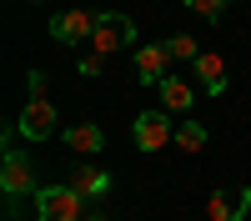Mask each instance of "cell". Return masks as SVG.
Listing matches in <instances>:
<instances>
[{
	"label": "cell",
	"mask_w": 251,
	"mask_h": 221,
	"mask_svg": "<svg viewBox=\"0 0 251 221\" xmlns=\"http://www.w3.org/2000/svg\"><path fill=\"white\" fill-rule=\"evenodd\" d=\"M35 216L40 221H86L91 206L75 186H40L35 191Z\"/></svg>",
	"instance_id": "cell-1"
},
{
	"label": "cell",
	"mask_w": 251,
	"mask_h": 221,
	"mask_svg": "<svg viewBox=\"0 0 251 221\" xmlns=\"http://www.w3.org/2000/svg\"><path fill=\"white\" fill-rule=\"evenodd\" d=\"M0 191H5V201H20V196L40 191L35 186V171H30V156L15 151L10 136H5V161H0Z\"/></svg>",
	"instance_id": "cell-2"
},
{
	"label": "cell",
	"mask_w": 251,
	"mask_h": 221,
	"mask_svg": "<svg viewBox=\"0 0 251 221\" xmlns=\"http://www.w3.org/2000/svg\"><path fill=\"white\" fill-rule=\"evenodd\" d=\"M126 46H136V20L131 15H116V10H100V25L91 35V50L96 55H116Z\"/></svg>",
	"instance_id": "cell-3"
},
{
	"label": "cell",
	"mask_w": 251,
	"mask_h": 221,
	"mask_svg": "<svg viewBox=\"0 0 251 221\" xmlns=\"http://www.w3.org/2000/svg\"><path fill=\"white\" fill-rule=\"evenodd\" d=\"M60 131V116H55V106L46 96L40 100H25V111H20V121H15V136H25V141H46V136H55Z\"/></svg>",
	"instance_id": "cell-4"
},
{
	"label": "cell",
	"mask_w": 251,
	"mask_h": 221,
	"mask_svg": "<svg viewBox=\"0 0 251 221\" xmlns=\"http://www.w3.org/2000/svg\"><path fill=\"white\" fill-rule=\"evenodd\" d=\"M136 151H161V146H176V131H171V121H166V111H141L136 116Z\"/></svg>",
	"instance_id": "cell-5"
},
{
	"label": "cell",
	"mask_w": 251,
	"mask_h": 221,
	"mask_svg": "<svg viewBox=\"0 0 251 221\" xmlns=\"http://www.w3.org/2000/svg\"><path fill=\"white\" fill-rule=\"evenodd\" d=\"M96 25H100V10H60V15H50V40L75 46V40L96 35Z\"/></svg>",
	"instance_id": "cell-6"
},
{
	"label": "cell",
	"mask_w": 251,
	"mask_h": 221,
	"mask_svg": "<svg viewBox=\"0 0 251 221\" xmlns=\"http://www.w3.org/2000/svg\"><path fill=\"white\" fill-rule=\"evenodd\" d=\"M251 211V186H241L236 196L231 191H211L206 196V221H241Z\"/></svg>",
	"instance_id": "cell-7"
},
{
	"label": "cell",
	"mask_w": 251,
	"mask_h": 221,
	"mask_svg": "<svg viewBox=\"0 0 251 221\" xmlns=\"http://www.w3.org/2000/svg\"><path fill=\"white\" fill-rule=\"evenodd\" d=\"M171 75V50L166 46H141L136 50V80L141 86H161Z\"/></svg>",
	"instance_id": "cell-8"
},
{
	"label": "cell",
	"mask_w": 251,
	"mask_h": 221,
	"mask_svg": "<svg viewBox=\"0 0 251 221\" xmlns=\"http://www.w3.org/2000/svg\"><path fill=\"white\" fill-rule=\"evenodd\" d=\"M191 71H196V80H201V91H206V96H226V55L201 50Z\"/></svg>",
	"instance_id": "cell-9"
},
{
	"label": "cell",
	"mask_w": 251,
	"mask_h": 221,
	"mask_svg": "<svg viewBox=\"0 0 251 221\" xmlns=\"http://www.w3.org/2000/svg\"><path fill=\"white\" fill-rule=\"evenodd\" d=\"M66 186H75L86 201H100V196H111V171H100V166H71Z\"/></svg>",
	"instance_id": "cell-10"
},
{
	"label": "cell",
	"mask_w": 251,
	"mask_h": 221,
	"mask_svg": "<svg viewBox=\"0 0 251 221\" xmlns=\"http://www.w3.org/2000/svg\"><path fill=\"white\" fill-rule=\"evenodd\" d=\"M60 141H66L75 156H96L100 146H106V131H100L96 121H75L71 131H60Z\"/></svg>",
	"instance_id": "cell-11"
},
{
	"label": "cell",
	"mask_w": 251,
	"mask_h": 221,
	"mask_svg": "<svg viewBox=\"0 0 251 221\" xmlns=\"http://www.w3.org/2000/svg\"><path fill=\"white\" fill-rule=\"evenodd\" d=\"M156 91H161V106H166V111H191V100H196V96H191V86H186L181 75H166Z\"/></svg>",
	"instance_id": "cell-12"
},
{
	"label": "cell",
	"mask_w": 251,
	"mask_h": 221,
	"mask_svg": "<svg viewBox=\"0 0 251 221\" xmlns=\"http://www.w3.org/2000/svg\"><path fill=\"white\" fill-rule=\"evenodd\" d=\"M176 146L181 151H206V126L201 121H181L176 126Z\"/></svg>",
	"instance_id": "cell-13"
},
{
	"label": "cell",
	"mask_w": 251,
	"mask_h": 221,
	"mask_svg": "<svg viewBox=\"0 0 251 221\" xmlns=\"http://www.w3.org/2000/svg\"><path fill=\"white\" fill-rule=\"evenodd\" d=\"M166 50H171V60H191V66H196V55H201V46H196L191 35H171Z\"/></svg>",
	"instance_id": "cell-14"
},
{
	"label": "cell",
	"mask_w": 251,
	"mask_h": 221,
	"mask_svg": "<svg viewBox=\"0 0 251 221\" xmlns=\"http://www.w3.org/2000/svg\"><path fill=\"white\" fill-rule=\"evenodd\" d=\"M186 10L201 15V20H221L226 15V0H186Z\"/></svg>",
	"instance_id": "cell-15"
},
{
	"label": "cell",
	"mask_w": 251,
	"mask_h": 221,
	"mask_svg": "<svg viewBox=\"0 0 251 221\" xmlns=\"http://www.w3.org/2000/svg\"><path fill=\"white\" fill-rule=\"evenodd\" d=\"M100 71H106V55H96V50H91V55H80V75H86V80H96Z\"/></svg>",
	"instance_id": "cell-16"
},
{
	"label": "cell",
	"mask_w": 251,
	"mask_h": 221,
	"mask_svg": "<svg viewBox=\"0 0 251 221\" xmlns=\"http://www.w3.org/2000/svg\"><path fill=\"white\" fill-rule=\"evenodd\" d=\"M25 91H30V100H40V91H46V71H30L25 75Z\"/></svg>",
	"instance_id": "cell-17"
},
{
	"label": "cell",
	"mask_w": 251,
	"mask_h": 221,
	"mask_svg": "<svg viewBox=\"0 0 251 221\" xmlns=\"http://www.w3.org/2000/svg\"><path fill=\"white\" fill-rule=\"evenodd\" d=\"M86 221H100V216H86Z\"/></svg>",
	"instance_id": "cell-18"
},
{
	"label": "cell",
	"mask_w": 251,
	"mask_h": 221,
	"mask_svg": "<svg viewBox=\"0 0 251 221\" xmlns=\"http://www.w3.org/2000/svg\"><path fill=\"white\" fill-rule=\"evenodd\" d=\"M5 221H15V216H5Z\"/></svg>",
	"instance_id": "cell-19"
}]
</instances>
